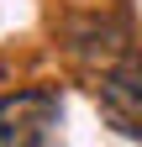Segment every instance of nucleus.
Instances as JSON below:
<instances>
[{
    "label": "nucleus",
    "mask_w": 142,
    "mask_h": 147,
    "mask_svg": "<svg viewBox=\"0 0 142 147\" xmlns=\"http://www.w3.org/2000/svg\"><path fill=\"white\" fill-rule=\"evenodd\" d=\"M95 100H100V116L121 137H142V58L137 53L116 58L111 68H100Z\"/></svg>",
    "instance_id": "f03ea898"
},
{
    "label": "nucleus",
    "mask_w": 142,
    "mask_h": 147,
    "mask_svg": "<svg viewBox=\"0 0 142 147\" xmlns=\"http://www.w3.org/2000/svg\"><path fill=\"white\" fill-rule=\"evenodd\" d=\"M58 116H63V105L53 89H16V95L0 100V142L42 147L58 131Z\"/></svg>",
    "instance_id": "f257e3e1"
}]
</instances>
